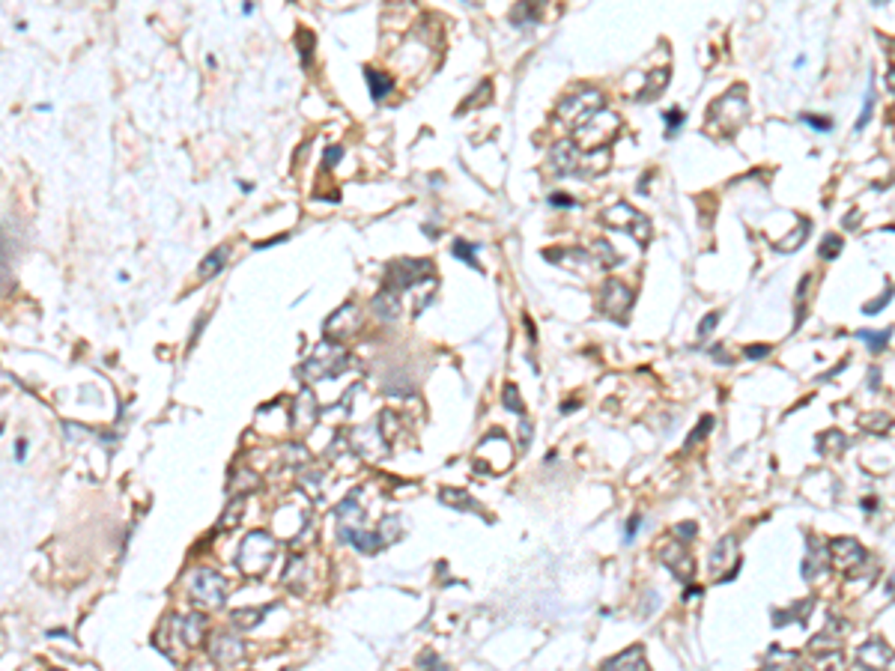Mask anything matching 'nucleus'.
<instances>
[{
	"label": "nucleus",
	"instance_id": "obj_25",
	"mask_svg": "<svg viewBox=\"0 0 895 671\" xmlns=\"http://www.w3.org/2000/svg\"><path fill=\"white\" fill-rule=\"evenodd\" d=\"M269 608H272V603H269V606H260V608H236V612H230V627H236V630H254L257 623L266 618Z\"/></svg>",
	"mask_w": 895,
	"mask_h": 671
},
{
	"label": "nucleus",
	"instance_id": "obj_57",
	"mask_svg": "<svg viewBox=\"0 0 895 671\" xmlns=\"http://www.w3.org/2000/svg\"><path fill=\"white\" fill-rule=\"evenodd\" d=\"M872 4H877V6H884V4H886V0H872Z\"/></svg>",
	"mask_w": 895,
	"mask_h": 671
},
{
	"label": "nucleus",
	"instance_id": "obj_53",
	"mask_svg": "<svg viewBox=\"0 0 895 671\" xmlns=\"http://www.w3.org/2000/svg\"><path fill=\"white\" fill-rule=\"evenodd\" d=\"M15 460H18V463H24V460H27V439H18V442H15Z\"/></svg>",
	"mask_w": 895,
	"mask_h": 671
},
{
	"label": "nucleus",
	"instance_id": "obj_41",
	"mask_svg": "<svg viewBox=\"0 0 895 671\" xmlns=\"http://www.w3.org/2000/svg\"><path fill=\"white\" fill-rule=\"evenodd\" d=\"M489 93H492V84H489V81H484L481 87H477V90L472 93L475 99H469V102H462V105H460V114H462V111H475V107L487 105V102H489Z\"/></svg>",
	"mask_w": 895,
	"mask_h": 671
},
{
	"label": "nucleus",
	"instance_id": "obj_43",
	"mask_svg": "<svg viewBox=\"0 0 895 671\" xmlns=\"http://www.w3.org/2000/svg\"><path fill=\"white\" fill-rule=\"evenodd\" d=\"M842 245H844V239L836 236V233H830V236L821 242V257H824V260H836V257L842 254Z\"/></svg>",
	"mask_w": 895,
	"mask_h": 671
},
{
	"label": "nucleus",
	"instance_id": "obj_7",
	"mask_svg": "<svg viewBox=\"0 0 895 671\" xmlns=\"http://www.w3.org/2000/svg\"><path fill=\"white\" fill-rule=\"evenodd\" d=\"M433 275H436V269H433V263H430V260H391L388 266H385L382 287L397 292V295H403V292H409L415 287H421L424 280L433 278Z\"/></svg>",
	"mask_w": 895,
	"mask_h": 671
},
{
	"label": "nucleus",
	"instance_id": "obj_42",
	"mask_svg": "<svg viewBox=\"0 0 895 671\" xmlns=\"http://www.w3.org/2000/svg\"><path fill=\"white\" fill-rule=\"evenodd\" d=\"M892 295H895V287H892V284H886V290H884L881 295H877L874 302H869L866 307H862V314H866V317H874V314H881V310H884V307H886V305L892 302Z\"/></svg>",
	"mask_w": 895,
	"mask_h": 671
},
{
	"label": "nucleus",
	"instance_id": "obj_3",
	"mask_svg": "<svg viewBox=\"0 0 895 671\" xmlns=\"http://www.w3.org/2000/svg\"><path fill=\"white\" fill-rule=\"evenodd\" d=\"M275 555H277V540L269 532H260V528H257V532L245 534V540L239 543L236 567L245 576H251V579H260V576L272 567Z\"/></svg>",
	"mask_w": 895,
	"mask_h": 671
},
{
	"label": "nucleus",
	"instance_id": "obj_49",
	"mask_svg": "<svg viewBox=\"0 0 895 671\" xmlns=\"http://www.w3.org/2000/svg\"><path fill=\"white\" fill-rule=\"evenodd\" d=\"M517 430H519V450H526V448H529V442H531V424H529L526 418H522Z\"/></svg>",
	"mask_w": 895,
	"mask_h": 671
},
{
	"label": "nucleus",
	"instance_id": "obj_10",
	"mask_svg": "<svg viewBox=\"0 0 895 671\" xmlns=\"http://www.w3.org/2000/svg\"><path fill=\"white\" fill-rule=\"evenodd\" d=\"M597 302H600V310H603V314H606L609 319H615V322H627L630 310H632V302H636V292H632V287H627L624 280L609 278L606 284L600 287Z\"/></svg>",
	"mask_w": 895,
	"mask_h": 671
},
{
	"label": "nucleus",
	"instance_id": "obj_22",
	"mask_svg": "<svg viewBox=\"0 0 895 671\" xmlns=\"http://www.w3.org/2000/svg\"><path fill=\"white\" fill-rule=\"evenodd\" d=\"M544 4H546V0H519V4L511 9L514 27H531V24H537Z\"/></svg>",
	"mask_w": 895,
	"mask_h": 671
},
{
	"label": "nucleus",
	"instance_id": "obj_11",
	"mask_svg": "<svg viewBox=\"0 0 895 671\" xmlns=\"http://www.w3.org/2000/svg\"><path fill=\"white\" fill-rule=\"evenodd\" d=\"M827 555H830V564L836 567L839 573H844V576H859L857 570L869 561L866 549H862V546H859L857 540H851V537H836V540H830Z\"/></svg>",
	"mask_w": 895,
	"mask_h": 671
},
{
	"label": "nucleus",
	"instance_id": "obj_38",
	"mask_svg": "<svg viewBox=\"0 0 895 671\" xmlns=\"http://www.w3.org/2000/svg\"><path fill=\"white\" fill-rule=\"evenodd\" d=\"M502 403H504V409H507V412H517L519 418H522V412H526V406H522V397H519V391H517V385H514V382H507V385H504V391H502Z\"/></svg>",
	"mask_w": 895,
	"mask_h": 671
},
{
	"label": "nucleus",
	"instance_id": "obj_6",
	"mask_svg": "<svg viewBox=\"0 0 895 671\" xmlns=\"http://www.w3.org/2000/svg\"><path fill=\"white\" fill-rule=\"evenodd\" d=\"M185 591H189V600L197 608L212 612V608H221L227 600V579L215 570H194L185 579Z\"/></svg>",
	"mask_w": 895,
	"mask_h": 671
},
{
	"label": "nucleus",
	"instance_id": "obj_52",
	"mask_svg": "<svg viewBox=\"0 0 895 671\" xmlns=\"http://www.w3.org/2000/svg\"><path fill=\"white\" fill-rule=\"evenodd\" d=\"M344 155V147H329L326 149V167H334V162Z\"/></svg>",
	"mask_w": 895,
	"mask_h": 671
},
{
	"label": "nucleus",
	"instance_id": "obj_14",
	"mask_svg": "<svg viewBox=\"0 0 895 671\" xmlns=\"http://www.w3.org/2000/svg\"><path fill=\"white\" fill-rule=\"evenodd\" d=\"M359 329H361V310L352 305V302L341 305V307H337L334 314L326 319V325H322V332H326L329 340L352 337V334H359Z\"/></svg>",
	"mask_w": 895,
	"mask_h": 671
},
{
	"label": "nucleus",
	"instance_id": "obj_40",
	"mask_svg": "<svg viewBox=\"0 0 895 671\" xmlns=\"http://www.w3.org/2000/svg\"><path fill=\"white\" fill-rule=\"evenodd\" d=\"M684 120H687L684 107H669V111L662 114V122H666V137H674L677 129H684Z\"/></svg>",
	"mask_w": 895,
	"mask_h": 671
},
{
	"label": "nucleus",
	"instance_id": "obj_21",
	"mask_svg": "<svg viewBox=\"0 0 895 671\" xmlns=\"http://www.w3.org/2000/svg\"><path fill=\"white\" fill-rule=\"evenodd\" d=\"M374 314L379 317V319H385V322H391V319H397L400 317V295L397 292H391V290H379L376 295H374Z\"/></svg>",
	"mask_w": 895,
	"mask_h": 671
},
{
	"label": "nucleus",
	"instance_id": "obj_4",
	"mask_svg": "<svg viewBox=\"0 0 895 671\" xmlns=\"http://www.w3.org/2000/svg\"><path fill=\"white\" fill-rule=\"evenodd\" d=\"M603 105H606L603 93L594 90V87H582V90L570 93V96L561 99L558 111H555V120H558L561 129H567L570 134H573V132H576L579 126H585V122H588L597 111H603Z\"/></svg>",
	"mask_w": 895,
	"mask_h": 671
},
{
	"label": "nucleus",
	"instance_id": "obj_28",
	"mask_svg": "<svg viewBox=\"0 0 895 671\" xmlns=\"http://www.w3.org/2000/svg\"><path fill=\"white\" fill-rule=\"evenodd\" d=\"M227 504H230V507L224 510V517L218 519V525H215V532H230V528L239 525V517H242V510H245V495H230Z\"/></svg>",
	"mask_w": 895,
	"mask_h": 671
},
{
	"label": "nucleus",
	"instance_id": "obj_56",
	"mask_svg": "<svg viewBox=\"0 0 895 671\" xmlns=\"http://www.w3.org/2000/svg\"><path fill=\"white\" fill-rule=\"evenodd\" d=\"M48 635H51V638H69L66 630H48Z\"/></svg>",
	"mask_w": 895,
	"mask_h": 671
},
{
	"label": "nucleus",
	"instance_id": "obj_24",
	"mask_svg": "<svg viewBox=\"0 0 895 671\" xmlns=\"http://www.w3.org/2000/svg\"><path fill=\"white\" fill-rule=\"evenodd\" d=\"M257 487H260V477H257L251 469H242V465L227 477V492H230V495H248V492L257 490Z\"/></svg>",
	"mask_w": 895,
	"mask_h": 671
},
{
	"label": "nucleus",
	"instance_id": "obj_48",
	"mask_svg": "<svg viewBox=\"0 0 895 671\" xmlns=\"http://www.w3.org/2000/svg\"><path fill=\"white\" fill-rule=\"evenodd\" d=\"M716 322H719V314H716V310H714V314H707V317L699 322V337H707V334H711V332L716 329Z\"/></svg>",
	"mask_w": 895,
	"mask_h": 671
},
{
	"label": "nucleus",
	"instance_id": "obj_51",
	"mask_svg": "<svg viewBox=\"0 0 895 671\" xmlns=\"http://www.w3.org/2000/svg\"><path fill=\"white\" fill-rule=\"evenodd\" d=\"M639 522H642V517H630V519H627V534H624V540H627V543L639 534Z\"/></svg>",
	"mask_w": 895,
	"mask_h": 671
},
{
	"label": "nucleus",
	"instance_id": "obj_54",
	"mask_svg": "<svg viewBox=\"0 0 895 671\" xmlns=\"http://www.w3.org/2000/svg\"><path fill=\"white\" fill-rule=\"evenodd\" d=\"M418 665H433V668H442V660H436L433 653H424V657L418 660Z\"/></svg>",
	"mask_w": 895,
	"mask_h": 671
},
{
	"label": "nucleus",
	"instance_id": "obj_23",
	"mask_svg": "<svg viewBox=\"0 0 895 671\" xmlns=\"http://www.w3.org/2000/svg\"><path fill=\"white\" fill-rule=\"evenodd\" d=\"M729 561H737V537H722L711 552V573H722Z\"/></svg>",
	"mask_w": 895,
	"mask_h": 671
},
{
	"label": "nucleus",
	"instance_id": "obj_17",
	"mask_svg": "<svg viewBox=\"0 0 895 671\" xmlns=\"http://www.w3.org/2000/svg\"><path fill=\"white\" fill-rule=\"evenodd\" d=\"M892 660H895L892 648L884 645L881 638H872V642H866V645L857 650V662L866 665V668H886Z\"/></svg>",
	"mask_w": 895,
	"mask_h": 671
},
{
	"label": "nucleus",
	"instance_id": "obj_8",
	"mask_svg": "<svg viewBox=\"0 0 895 671\" xmlns=\"http://www.w3.org/2000/svg\"><path fill=\"white\" fill-rule=\"evenodd\" d=\"M621 132V120L618 114H606V111H597L585 126H579L573 132V144L579 149H609V144Z\"/></svg>",
	"mask_w": 895,
	"mask_h": 671
},
{
	"label": "nucleus",
	"instance_id": "obj_29",
	"mask_svg": "<svg viewBox=\"0 0 895 671\" xmlns=\"http://www.w3.org/2000/svg\"><path fill=\"white\" fill-rule=\"evenodd\" d=\"M809 233H812V221H809V218H800V227H797L794 233H788V236H785V242H776V251H782V254L797 251V248L806 242Z\"/></svg>",
	"mask_w": 895,
	"mask_h": 671
},
{
	"label": "nucleus",
	"instance_id": "obj_36",
	"mask_svg": "<svg viewBox=\"0 0 895 671\" xmlns=\"http://www.w3.org/2000/svg\"><path fill=\"white\" fill-rule=\"evenodd\" d=\"M376 532H379V537H382L385 546L394 543L400 534H403V528H400V517H385V519L376 525Z\"/></svg>",
	"mask_w": 895,
	"mask_h": 671
},
{
	"label": "nucleus",
	"instance_id": "obj_18",
	"mask_svg": "<svg viewBox=\"0 0 895 671\" xmlns=\"http://www.w3.org/2000/svg\"><path fill=\"white\" fill-rule=\"evenodd\" d=\"M439 502L448 504V507H454V510H466V513H475V517H484V519H487V510L477 504L469 492H462V490H451V487L439 490Z\"/></svg>",
	"mask_w": 895,
	"mask_h": 671
},
{
	"label": "nucleus",
	"instance_id": "obj_31",
	"mask_svg": "<svg viewBox=\"0 0 895 671\" xmlns=\"http://www.w3.org/2000/svg\"><path fill=\"white\" fill-rule=\"evenodd\" d=\"M477 248H481V245L466 242V239H454L451 251H454V257H457V260H462V263H466V266H472L475 272H484V266H481V263H477V257H475V254H477Z\"/></svg>",
	"mask_w": 895,
	"mask_h": 671
},
{
	"label": "nucleus",
	"instance_id": "obj_32",
	"mask_svg": "<svg viewBox=\"0 0 895 671\" xmlns=\"http://www.w3.org/2000/svg\"><path fill=\"white\" fill-rule=\"evenodd\" d=\"M591 257H594L597 266H603V269H612V266H618V263H621V257L615 254V248L606 239H597L591 245Z\"/></svg>",
	"mask_w": 895,
	"mask_h": 671
},
{
	"label": "nucleus",
	"instance_id": "obj_13",
	"mask_svg": "<svg viewBox=\"0 0 895 671\" xmlns=\"http://www.w3.org/2000/svg\"><path fill=\"white\" fill-rule=\"evenodd\" d=\"M245 653H248V648H245V642L236 633H215L209 642V660L221 668L239 665L245 660Z\"/></svg>",
	"mask_w": 895,
	"mask_h": 671
},
{
	"label": "nucleus",
	"instance_id": "obj_30",
	"mask_svg": "<svg viewBox=\"0 0 895 671\" xmlns=\"http://www.w3.org/2000/svg\"><path fill=\"white\" fill-rule=\"evenodd\" d=\"M817 448H821L824 454H830V457H839V454H844V448H847V435L839 433V430H827L824 435H817Z\"/></svg>",
	"mask_w": 895,
	"mask_h": 671
},
{
	"label": "nucleus",
	"instance_id": "obj_44",
	"mask_svg": "<svg viewBox=\"0 0 895 671\" xmlns=\"http://www.w3.org/2000/svg\"><path fill=\"white\" fill-rule=\"evenodd\" d=\"M800 122L815 132H832V120L830 117H821V114H800Z\"/></svg>",
	"mask_w": 895,
	"mask_h": 671
},
{
	"label": "nucleus",
	"instance_id": "obj_34",
	"mask_svg": "<svg viewBox=\"0 0 895 671\" xmlns=\"http://www.w3.org/2000/svg\"><path fill=\"white\" fill-rule=\"evenodd\" d=\"M322 469H317V465H307V469H302L299 472V483H302V490L311 495V498H317L319 495V490H322Z\"/></svg>",
	"mask_w": 895,
	"mask_h": 671
},
{
	"label": "nucleus",
	"instance_id": "obj_35",
	"mask_svg": "<svg viewBox=\"0 0 895 671\" xmlns=\"http://www.w3.org/2000/svg\"><path fill=\"white\" fill-rule=\"evenodd\" d=\"M857 337L866 343L872 352H884L886 343H889V337H892V332H889V329H884V332H857Z\"/></svg>",
	"mask_w": 895,
	"mask_h": 671
},
{
	"label": "nucleus",
	"instance_id": "obj_15",
	"mask_svg": "<svg viewBox=\"0 0 895 671\" xmlns=\"http://www.w3.org/2000/svg\"><path fill=\"white\" fill-rule=\"evenodd\" d=\"M657 558H660V564H666L681 582H692V573H696V561H692V555H689V549H687L684 540H681V543H666V546H662V549L657 552Z\"/></svg>",
	"mask_w": 895,
	"mask_h": 671
},
{
	"label": "nucleus",
	"instance_id": "obj_39",
	"mask_svg": "<svg viewBox=\"0 0 895 671\" xmlns=\"http://www.w3.org/2000/svg\"><path fill=\"white\" fill-rule=\"evenodd\" d=\"M711 427H714V415H704V418L699 421V424H696V430H692V433L687 435V442H684V450H692V448H696V445H699V442L704 439V435L711 433Z\"/></svg>",
	"mask_w": 895,
	"mask_h": 671
},
{
	"label": "nucleus",
	"instance_id": "obj_20",
	"mask_svg": "<svg viewBox=\"0 0 895 671\" xmlns=\"http://www.w3.org/2000/svg\"><path fill=\"white\" fill-rule=\"evenodd\" d=\"M227 260H230V248H227V245H218V248H215V251H209V254L203 257V263L197 266V278H200V280H212L218 272H224Z\"/></svg>",
	"mask_w": 895,
	"mask_h": 671
},
{
	"label": "nucleus",
	"instance_id": "obj_37",
	"mask_svg": "<svg viewBox=\"0 0 895 671\" xmlns=\"http://www.w3.org/2000/svg\"><path fill=\"white\" fill-rule=\"evenodd\" d=\"M872 111H874V84H872V78H869V87H866V99H862V111H859V117H857V132H862L869 126V120H872Z\"/></svg>",
	"mask_w": 895,
	"mask_h": 671
},
{
	"label": "nucleus",
	"instance_id": "obj_2",
	"mask_svg": "<svg viewBox=\"0 0 895 671\" xmlns=\"http://www.w3.org/2000/svg\"><path fill=\"white\" fill-rule=\"evenodd\" d=\"M349 367V352L341 347L337 340H322L314 347V352L304 358L302 367H299V376L314 385V382H329V379H337L341 373H346Z\"/></svg>",
	"mask_w": 895,
	"mask_h": 671
},
{
	"label": "nucleus",
	"instance_id": "obj_9",
	"mask_svg": "<svg viewBox=\"0 0 895 671\" xmlns=\"http://www.w3.org/2000/svg\"><path fill=\"white\" fill-rule=\"evenodd\" d=\"M603 224L609 227V230H621V233H630L632 239H636L642 248L651 242V233H654V227H651V218L647 215H642L639 209H632L630 203H615V206H609L606 212H603Z\"/></svg>",
	"mask_w": 895,
	"mask_h": 671
},
{
	"label": "nucleus",
	"instance_id": "obj_33",
	"mask_svg": "<svg viewBox=\"0 0 895 671\" xmlns=\"http://www.w3.org/2000/svg\"><path fill=\"white\" fill-rule=\"evenodd\" d=\"M809 612H812V600H806L803 603V608H800V603H794L788 612H773V623L776 627H785V623H791V620H797L800 627L806 623V618H809Z\"/></svg>",
	"mask_w": 895,
	"mask_h": 671
},
{
	"label": "nucleus",
	"instance_id": "obj_46",
	"mask_svg": "<svg viewBox=\"0 0 895 671\" xmlns=\"http://www.w3.org/2000/svg\"><path fill=\"white\" fill-rule=\"evenodd\" d=\"M696 532H699V528L692 525V522H677V525H674V537H677V540H684V543L696 537Z\"/></svg>",
	"mask_w": 895,
	"mask_h": 671
},
{
	"label": "nucleus",
	"instance_id": "obj_45",
	"mask_svg": "<svg viewBox=\"0 0 895 671\" xmlns=\"http://www.w3.org/2000/svg\"><path fill=\"white\" fill-rule=\"evenodd\" d=\"M296 45H299V51H302V63L304 66H311V51H314V36L307 33V30H299L296 33Z\"/></svg>",
	"mask_w": 895,
	"mask_h": 671
},
{
	"label": "nucleus",
	"instance_id": "obj_55",
	"mask_svg": "<svg viewBox=\"0 0 895 671\" xmlns=\"http://www.w3.org/2000/svg\"><path fill=\"white\" fill-rule=\"evenodd\" d=\"M862 510H877V498H862Z\"/></svg>",
	"mask_w": 895,
	"mask_h": 671
},
{
	"label": "nucleus",
	"instance_id": "obj_26",
	"mask_svg": "<svg viewBox=\"0 0 895 671\" xmlns=\"http://www.w3.org/2000/svg\"><path fill=\"white\" fill-rule=\"evenodd\" d=\"M364 81H367V87H370V96H374L376 102H382L388 93L394 90V78L391 75H385V72H379V69H364Z\"/></svg>",
	"mask_w": 895,
	"mask_h": 671
},
{
	"label": "nucleus",
	"instance_id": "obj_50",
	"mask_svg": "<svg viewBox=\"0 0 895 671\" xmlns=\"http://www.w3.org/2000/svg\"><path fill=\"white\" fill-rule=\"evenodd\" d=\"M549 203H552V206H558V209H576V200L570 194H552Z\"/></svg>",
	"mask_w": 895,
	"mask_h": 671
},
{
	"label": "nucleus",
	"instance_id": "obj_1",
	"mask_svg": "<svg viewBox=\"0 0 895 671\" xmlns=\"http://www.w3.org/2000/svg\"><path fill=\"white\" fill-rule=\"evenodd\" d=\"M203 635H206V620L200 612H191V615H167L161 620L159 633L152 635V645H156L167 660L179 662L182 660V648L185 650H194L203 645Z\"/></svg>",
	"mask_w": 895,
	"mask_h": 671
},
{
	"label": "nucleus",
	"instance_id": "obj_27",
	"mask_svg": "<svg viewBox=\"0 0 895 671\" xmlns=\"http://www.w3.org/2000/svg\"><path fill=\"white\" fill-rule=\"evenodd\" d=\"M669 87V69H654V72H647V81H645V87L639 90V102H651V99H657L662 90Z\"/></svg>",
	"mask_w": 895,
	"mask_h": 671
},
{
	"label": "nucleus",
	"instance_id": "obj_5",
	"mask_svg": "<svg viewBox=\"0 0 895 671\" xmlns=\"http://www.w3.org/2000/svg\"><path fill=\"white\" fill-rule=\"evenodd\" d=\"M746 114H749V102H746V96H743V87H734L731 93L719 96V99L711 105V111H707V120H711V132L734 134L740 126H743Z\"/></svg>",
	"mask_w": 895,
	"mask_h": 671
},
{
	"label": "nucleus",
	"instance_id": "obj_47",
	"mask_svg": "<svg viewBox=\"0 0 895 671\" xmlns=\"http://www.w3.org/2000/svg\"><path fill=\"white\" fill-rule=\"evenodd\" d=\"M743 355L749 358V361H761V358L770 355V347H767V343H755V347H746V349H743Z\"/></svg>",
	"mask_w": 895,
	"mask_h": 671
},
{
	"label": "nucleus",
	"instance_id": "obj_12",
	"mask_svg": "<svg viewBox=\"0 0 895 671\" xmlns=\"http://www.w3.org/2000/svg\"><path fill=\"white\" fill-rule=\"evenodd\" d=\"M341 435H344L346 448L352 454H359L361 460H379V457H385V450H388V442H385L379 427H356V430L341 433Z\"/></svg>",
	"mask_w": 895,
	"mask_h": 671
},
{
	"label": "nucleus",
	"instance_id": "obj_16",
	"mask_svg": "<svg viewBox=\"0 0 895 671\" xmlns=\"http://www.w3.org/2000/svg\"><path fill=\"white\" fill-rule=\"evenodd\" d=\"M319 415H322V409L317 406L314 391H311V388H304V391L296 397V403H292L290 427L296 430V433H311V430H314V424L319 421Z\"/></svg>",
	"mask_w": 895,
	"mask_h": 671
},
{
	"label": "nucleus",
	"instance_id": "obj_19",
	"mask_svg": "<svg viewBox=\"0 0 895 671\" xmlns=\"http://www.w3.org/2000/svg\"><path fill=\"white\" fill-rule=\"evenodd\" d=\"M603 668H612V671H624V668H639L645 671L647 668V657H645V648L642 645H632L627 650H621L618 657H612L603 662Z\"/></svg>",
	"mask_w": 895,
	"mask_h": 671
}]
</instances>
